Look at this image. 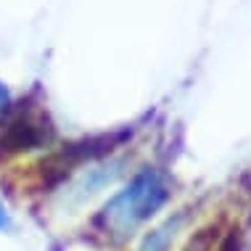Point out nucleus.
<instances>
[{
  "mask_svg": "<svg viewBox=\"0 0 251 251\" xmlns=\"http://www.w3.org/2000/svg\"><path fill=\"white\" fill-rule=\"evenodd\" d=\"M169 193H172V185L167 175L161 169L143 167L119 193H114L103 203V209L96 217V225L106 238L122 243L135 235V230L146 225L164 206Z\"/></svg>",
  "mask_w": 251,
  "mask_h": 251,
  "instance_id": "nucleus-1",
  "label": "nucleus"
},
{
  "mask_svg": "<svg viewBox=\"0 0 251 251\" xmlns=\"http://www.w3.org/2000/svg\"><path fill=\"white\" fill-rule=\"evenodd\" d=\"M0 119H5L3 130H0V159L43 148L53 138V125L48 114L29 103H22V108L11 106Z\"/></svg>",
  "mask_w": 251,
  "mask_h": 251,
  "instance_id": "nucleus-2",
  "label": "nucleus"
},
{
  "mask_svg": "<svg viewBox=\"0 0 251 251\" xmlns=\"http://www.w3.org/2000/svg\"><path fill=\"white\" fill-rule=\"evenodd\" d=\"M182 220H185V214H177V217H169L167 222H161L159 227H153L151 233L146 235L143 241H140L138 251H169L175 241V233L180 230Z\"/></svg>",
  "mask_w": 251,
  "mask_h": 251,
  "instance_id": "nucleus-3",
  "label": "nucleus"
},
{
  "mask_svg": "<svg viewBox=\"0 0 251 251\" xmlns=\"http://www.w3.org/2000/svg\"><path fill=\"white\" fill-rule=\"evenodd\" d=\"M214 233H217V225H209V227L199 230V235H196V238H191V243L185 246V251H209V249H212Z\"/></svg>",
  "mask_w": 251,
  "mask_h": 251,
  "instance_id": "nucleus-4",
  "label": "nucleus"
},
{
  "mask_svg": "<svg viewBox=\"0 0 251 251\" xmlns=\"http://www.w3.org/2000/svg\"><path fill=\"white\" fill-rule=\"evenodd\" d=\"M11 230H13V214L8 212L3 196H0V233H11Z\"/></svg>",
  "mask_w": 251,
  "mask_h": 251,
  "instance_id": "nucleus-5",
  "label": "nucleus"
},
{
  "mask_svg": "<svg viewBox=\"0 0 251 251\" xmlns=\"http://www.w3.org/2000/svg\"><path fill=\"white\" fill-rule=\"evenodd\" d=\"M11 108V90L5 87V82H0V117Z\"/></svg>",
  "mask_w": 251,
  "mask_h": 251,
  "instance_id": "nucleus-6",
  "label": "nucleus"
}]
</instances>
